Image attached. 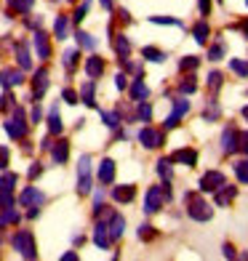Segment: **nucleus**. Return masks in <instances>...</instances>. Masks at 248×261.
I'll list each match as a JSON object with an SVG mask.
<instances>
[{"label": "nucleus", "mask_w": 248, "mask_h": 261, "mask_svg": "<svg viewBox=\"0 0 248 261\" xmlns=\"http://www.w3.org/2000/svg\"><path fill=\"white\" fill-rule=\"evenodd\" d=\"M11 243H14V251H19L24 258H35V256H38V248H35V237H32V232H27V229L16 232Z\"/></svg>", "instance_id": "obj_1"}, {"label": "nucleus", "mask_w": 248, "mask_h": 261, "mask_svg": "<svg viewBox=\"0 0 248 261\" xmlns=\"http://www.w3.org/2000/svg\"><path fill=\"white\" fill-rule=\"evenodd\" d=\"M6 134L11 139H24L27 136V123H24V110H21V107H16L14 117L6 120Z\"/></svg>", "instance_id": "obj_2"}, {"label": "nucleus", "mask_w": 248, "mask_h": 261, "mask_svg": "<svg viewBox=\"0 0 248 261\" xmlns=\"http://www.w3.org/2000/svg\"><path fill=\"white\" fill-rule=\"evenodd\" d=\"M184 200L190 203V208H187V213L195 219V221H208L211 219V205L206 203V200H200V197H195V195H184Z\"/></svg>", "instance_id": "obj_3"}, {"label": "nucleus", "mask_w": 248, "mask_h": 261, "mask_svg": "<svg viewBox=\"0 0 248 261\" xmlns=\"http://www.w3.org/2000/svg\"><path fill=\"white\" fill-rule=\"evenodd\" d=\"M78 192L88 195L91 192V158L83 155L78 160Z\"/></svg>", "instance_id": "obj_4"}, {"label": "nucleus", "mask_w": 248, "mask_h": 261, "mask_svg": "<svg viewBox=\"0 0 248 261\" xmlns=\"http://www.w3.org/2000/svg\"><path fill=\"white\" fill-rule=\"evenodd\" d=\"M45 91H48V69L40 67L35 72V80H32V99H43Z\"/></svg>", "instance_id": "obj_5"}, {"label": "nucleus", "mask_w": 248, "mask_h": 261, "mask_svg": "<svg viewBox=\"0 0 248 261\" xmlns=\"http://www.w3.org/2000/svg\"><path fill=\"white\" fill-rule=\"evenodd\" d=\"M219 187H224V173L221 171H208L203 179H200V189H203V192H216Z\"/></svg>", "instance_id": "obj_6"}, {"label": "nucleus", "mask_w": 248, "mask_h": 261, "mask_svg": "<svg viewBox=\"0 0 248 261\" xmlns=\"http://www.w3.org/2000/svg\"><path fill=\"white\" fill-rule=\"evenodd\" d=\"M19 203H21V205H27V208H30V205H38V208H40V205L45 203V195L40 192V189H35V187H27L24 192H21Z\"/></svg>", "instance_id": "obj_7"}, {"label": "nucleus", "mask_w": 248, "mask_h": 261, "mask_svg": "<svg viewBox=\"0 0 248 261\" xmlns=\"http://www.w3.org/2000/svg\"><path fill=\"white\" fill-rule=\"evenodd\" d=\"M163 189L160 187H152L150 192H147V200H144V211L147 213H155V211H160L163 208Z\"/></svg>", "instance_id": "obj_8"}, {"label": "nucleus", "mask_w": 248, "mask_h": 261, "mask_svg": "<svg viewBox=\"0 0 248 261\" xmlns=\"http://www.w3.org/2000/svg\"><path fill=\"white\" fill-rule=\"evenodd\" d=\"M139 141H141L147 149H155V147L163 144V136L158 134V130H152V128H141V130H139Z\"/></svg>", "instance_id": "obj_9"}, {"label": "nucleus", "mask_w": 248, "mask_h": 261, "mask_svg": "<svg viewBox=\"0 0 248 261\" xmlns=\"http://www.w3.org/2000/svg\"><path fill=\"white\" fill-rule=\"evenodd\" d=\"M93 243H96L99 248H110L112 245V237H110V229H107V224H104L99 219V224L93 227Z\"/></svg>", "instance_id": "obj_10"}, {"label": "nucleus", "mask_w": 248, "mask_h": 261, "mask_svg": "<svg viewBox=\"0 0 248 261\" xmlns=\"http://www.w3.org/2000/svg\"><path fill=\"white\" fill-rule=\"evenodd\" d=\"M187 110H190V101H187V99H176V107H173L171 117L165 120V125L176 128V125H179V120H182V115H187Z\"/></svg>", "instance_id": "obj_11"}, {"label": "nucleus", "mask_w": 248, "mask_h": 261, "mask_svg": "<svg viewBox=\"0 0 248 261\" xmlns=\"http://www.w3.org/2000/svg\"><path fill=\"white\" fill-rule=\"evenodd\" d=\"M112 197L117 200V203H131V200L136 197V187H131V184L115 187V189H112Z\"/></svg>", "instance_id": "obj_12"}, {"label": "nucleus", "mask_w": 248, "mask_h": 261, "mask_svg": "<svg viewBox=\"0 0 248 261\" xmlns=\"http://www.w3.org/2000/svg\"><path fill=\"white\" fill-rule=\"evenodd\" d=\"M0 83H3L6 88H11V86L24 83V75H21V69H3V72H0Z\"/></svg>", "instance_id": "obj_13"}, {"label": "nucleus", "mask_w": 248, "mask_h": 261, "mask_svg": "<svg viewBox=\"0 0 248 261\" xmlns=\"http://www.w3.org/2000/svg\"><path fill=\"white\" fill-rule=\"evenodd\" d=\"M221 147H224V152H227V155H232V152L238 149V130H235V128H227V130H224Z\"/></svg>", "instance_id": "obj_14"}, {"label": "nucleus", "mask_w": 248, "mask_h": 261, "mask_svg": "<svg viewBox=\"0 0 248 261\" xmlns=\"http://www.w3.org/2000/svg\"><path fill=\"white\" fill-rule=\"evenodd\" d=\"M86 72H88V77H91V80L102 77V72H104V62H102V56H91V59H88V62H86Z\"/></svg>", "instance_id": "obj_15"}, {"label": "nucleus", "mask_w": 248, "mask_h": 261, "mask_svg": "<svg viewBox=\"0 0 248 261\" xmlns=\"http://www.w3.org/2000/svg\"><path fill=\"white\" fill-rule=\"evenodd\" d=\"M51 158H54V163H67V158H69V141H56V147H51Z\"/></svg>", "instance_id": "obj_16"}, {"label": "nucleus", "mask_w": 248, "mask_h": 261, "mask_svg": "<svg viewBox=\"0 0 248 261\" xmlns=\"http://www.w3.org/2000/svg\"><path fill=\"white\" fill-rule=\"evenodd\" d=\"M115 179V163L112 160H102L99 163V181L102 184H112Z\"/></svg>", "instance_id": "obj_17"}, {"label": "nucleus", "mask_w": 248, "mask_h": 261, "mask_svg": "<svg viewBox=\"0 0 248 261\" xmlns=\"http://www.w3.org/2000/svg\"><path fill=\"white\" fill-rule=\"evenodd\" d=\"M107 229H110V237H112V240H117V237L123 234V229H126V221H123L120 213H112V216H110Z\"/></svg>", "instance_id": "obj_18"}, {"label": "nucleus", "mask_w": 248, "mask_h": 261, "mask_svg": "<svg viewBox=\"0 0 248 261\" xmlns=\"http://www.w3.org/2000/svg\"><path fill=\"white\" fill-rule=\"evenodd\" d=\"M35 45H38V56L40 59L51 56V43H48V35L45 32H35Z\"/></svg>", "instance_id": "obj_19"}, {"label": "nucleus", "mask_w": 248, "mask_h": 261, "mask_svg": "<svg viewBox=\"0 0 248 261\" xmlns=\"http://www.w3.org/2000/svg\"><path fill=\"white\" fill-rule=\"evenodd\" d=\"M16 62H19L21 69H30V67H32V59H30L27 43H16Z\"/></svg>", "instance_id": "obj_20"}, {"label": "nucleus", "mask_w": 248, "mask_h": 261, "mask_svg": "<svg viewBox=\"0 0 248 261\" xmlns=\"http://www.w3.org/2000/svg\"><path fill=\"white\" fill-rule=\"evenodd\" d=\"M171 160L195 165V163H197V152H195V149H179V152H173V155H171Z\"/></svg>", "instance_id": "obj_21"}, {"label": "nucleus", "mask_w": 248, "mask_h": 261, "mask_svg": "<svg viewBox=\"0 0 248 261\" xmlns=\"http://www.w3.org/2000/svg\"><path fill=\"white\" fill-rule=\"evenodd\" d=\"M6 224H19V211H16L14 205L3 208V213H0V229H3Z\"/></svg>", "instance_id": "obj_22"}, {"label": "nucleus", "mask_w": 248, "mask_h": 261, "mask_svg": "<svg viewBox=\"0 0 248 261\" xmlns=\"http://www.w3.org/2000/svg\"><path fill=\"white\" fill-rule=\"evenodd\" d=\"M67 27H69V19H67V16H56V21H54V32H56V38H59V40H64V38H67Z\"/></svg>", "instance_id": "obj_23"}, {"label": "nucleus", "mask_w": 248, "mask_h": 261, "mask_svg": "<svg viewBox=\"0 0 248 261\" xmlns=\"http://www.w3.org/2000/svg\"><path fill=\"white\" fill-rule=\"evenodd\" d=\"M78 59H80V51H78V48H72V51H64V67H67V72H75Z\"/></svg>", "instance_id": "obj_24"}, {"label": "nucleus", "mask_w": 248, "mask_h": 261, "mask_svg": "<svg viewBox=\"0 0 248 261\" xmlns=\"http://www.w3.org/2000/svg\"><path fill=\"white\" fill-rule=\"evenodd\" d=\"M147 86L141 83V77L139 80H134V86H131V96H134V101H141V99H147Z\"/></svg>", "instance_id": "obj_25"}, {"label": "nucleus", "mask_w": 248, "mask_h": 261, "mask_svg": "<svg viewBox=\"0 0 248 261\" xmlns=\"http://www.w3.org/2000/svg\"><path fill=\"white\" fill-rule=\"evenodd\" d=\"M16 187V173H3L0 176V192H14Z\"/></svg>", "instance_id": "obj_26"}, {"label": "nucleus", "mask_w": 248, "mask_h": 261, "mask_svg": "<svg viewBox=\"0 0 248 261\" xmlns=\"http://www.w3.org/2000/svg\"><path fill=\"white\" fill-rule=\"evenodd\" d=\"M80 96H83V104H88V107H96V101H93V80H88L86 86L80 88Z\"/></svg>", "instance_id": "obj_27"}, {"label": "nucleus", "mask_w": 248, "mask_h": 261, "mask_svg": "<svg viewBox=\"0 0 248 261\" xmlns=\"http://www.w3.org/2000/svg\"><path fill=\"white\" fill-rule=\"evenodd\" d=\"M235 195H238V189H235V187H230V184H227V189H221V187H219L216 203H219V205H224V203H230V200H232Z\"/></svg>", "instance_id": "obj_28"}, {"label": "nucleus", "mask_w": 248, "mask_h": 261, "mask_svg": "<svg viewBox=\"0 0 248 261\" xmlns=\"http://www.w3.org/2000/svg\"><path fill=\"white\" fill-rule=\"evenodd\" d=\"M32 3L35 0H8L11 11H16V14H27V11L32 8Z\"/></svg>", "instance_id": "obj_29"}, {"label": "nucleus", "mask_w": 248, "mask_h": 261, "mask_svg": "<svg viewBox=\"0 0 248 261\" xmlns=\"http://www.w3.org/2000/svg\"><path fill=\"white\" fill-rule=\"evenodd\" d=\"M192 35H195V40H197L200 45H203V43L208 40V24H206V21H197L195 30H192Z\"/></svg>", "instance_id": "obj_30"}, {"label": "nucleus", "mask_w": 248, "mask_h": 261, "mask_svg": "<svg viewBox=\"0 0 248 261\" xmlns=\"http://www.w3.org/2000/svg\"><path fill=\"white\" fill-rule=\"evenodd\" d=\"M48 130H51V134H62V117H59L56 107H54L51 115H48Z\"/></svg>", "instance_id": "obj_31"}, {"label": "nucleus", "mask_w": 248, "mask_h": 261, "mask_svg": "<svg viewBox=\"0 0 248 261\" xmlns=\"http://www.w3.org/2000/svg\"><path fill=\"white\" fill-rule=\"evenodd\" d=\"M78 45H80V48H86V51H93V48H96V40H93L88 32H78Z\"/></svg>", "instance_id": "obj_32"}, {"label": "nucleus", "mask_w": 248, "mask_h": 261, "mask_svg": "<svg viewBox=\"0 0 248 261\" xmlns=\"http://www.w3.org/2000/svg\"><path fill=\"white\" fill-rule=\"evenodd\" d=\"M115 51L120 56H128V54H131V43H128L123 35H117V38H115Z\"/></svg>", "instance_id": "obj_33"}, {"label": "nucleus", "mask_w": 248, "mask_h": 261, "mask_svg": "<svg viewBox=\"0 0 248 261\" xmlns=\"http://www.w3.org/2000/svg\"><path fill=\"white\" fill-rule=\"evenodd\" d=\"M235 173H238V179H240L243 184H248V160L235 163Z\"/></svg>", "instance_id": "obj_34"}, {"label": "nucleus", "mask_w": 248, "mask_h": 261, "mask_svg": "<svg viewBox=\"0 0 248 261\" xmlns=\"http://www.w3.org/2000/svg\"><path fill=\"white\" fill-rule=\"evenodd\" d=\"M88 8H91V0H83V6L75 11V14H72V21H75V24H80V21L83 19H86V14H88Z\"/></svg>", "instance_id": "obj_35"}, {"label": "nucleus", "mask_w": 248, "mask_h": 261, "mask_svg": "<svg viewBox=\"0 0 248 261\" xmlns=\"http://www.w3.org/2000/svg\"><path fill=\"white\" fill-rule=\"evenodd\" d=\"M230 67H232V69H235V72H238L240 77H248V62H240V59H232Z\"/></svg>", "instance_id": "obj_36"}, {"label": "nucleus", "mask_w": 248, "mask_h": 261, "mask_svg": "<svg viewBox=\"0 0 248 261\" xmlns=\"http://www.w3.org/2000/svg\"><path fill=\"white\" fill-rule=\"evenodd\" d=\"M141 56H144V59H152V62H165V54H160L158 48H152V45L141 51Z\"/></svg>", "instance_id": "obj_37"}, {"label": "nucleus", "mask_w": 248, "mask_h": 261, "mask_svg": "<svg viewBox=\"0 0 248 261\" xmlns=\"http://www.w3.org/2000/svg\"><path fill=\"white\" fill-rule=\"evenodd\" d=\"M158 173L163 176L165 181H168V179H171V163H168V160H160V163H158Z\"/></svg>", "instance_id": "obj_38"}, {"label": "nucleus", "mask_w": 248, "mask_h": 261, "mask_svg": "<svg viewBox=\"0 0 248 261\" xmlns=\"http://www.w3.org/2000/svg\"><path fill=\"white\" fill-rule=\"evenodd\" d=\"M104 123H107L110 128H117L120 125V115L117 112H104Z\"/></svg>", "instance_id": "obj_39"}, {"label": "nucleus", "mask_w": 248, "mask_h": 261, "mask_svg": "<svg viewBox=\"0 0 248 261\" xmlns=\"http://www.w3.org/2000/svg\"><path fill=\"white\" fill-rule=\"evenodd\" d=\"M221 56H224V45H221V43H216L214 48L208 51V59H211V62H219Z\"/></svg>", "instance_id": "obj_40"}, {"label": "nucleus", "mask_w": 248, "mask_h": 261, "mask_svg": "<svg viewBox=\"0 0 248 261\" xmlns=\"http://www.w3.org/2000/svg\"><path fill=\"white\" fill-rule=\"evenodd\" d=\"M139 117H141L144 123L152 117V110H150V104H147V101H139Z\"/></svg>", "instance_id": "obj_41"}, {"label": "nucleus", "mask_w": 248, "mask_h": 261, "mask_svg": "<svg viewBox=\"0 0 248 261\" xmlns=\"http://www.w3.org/2000/svg\"><path fill=\"white\" fill-rule=\"evenodd\" d=\"M11 107H14V96H11V93H3V99H0V112L11 110Z\"/></svg>", "instance_id": "obj_42"}, {"label": "nucleus", "mask_w": 248, "mask_h": 261, "mask_svg": "<svg viewBox=\"0 0 248 261\" xmlns=\"http://www.w3.org/2000/svg\"><path fill=\"white\" fill-rule=\"evenodd\" d=\"M197 56H187V59H182V69H197Z\"/></svg>", "instance_id": "obj_43"}, {"label": "nucleus", "mask_w": 248, "mask_h": 261, "mask_svg": "<svg viewBox=\"0 0 248 261\" xmlns=\"http://www.w3.org/2000/svg\"><path fill=\"white\" fill-rule=\"evenodd\" d=\"M14 205V195L11 192H0V208H11Z\"/></svg>", "instance_id": "obj_44"}, {"label": "nucleus", "mask_w": 248, "mask_h": 261, "mask_svg": "<svg viewBox=\"0 0 248 261\" xmlns=\"http://www.w3.org/2000/svg\"><path fill=\"white\" fill-rule=\"evenodd\" d=\"M62 99H64L67 104H78V93H75L72 88H64V93H62Z\"/></svg>", "instance_id": "obj_45"}, {"label": "nucleus", "mask_w": 248, "mask_h": 261, "mask_svg": "<svg viewBox=\"0 0 248 261\" xmlns=\"http://www.w3.org/2000/svg\"><path fill=\"white\" fill-rule=\"evenodd\" d=\"M152 21L155 24H182L179 19H168V16H152Z\"/></svg>", "instance_id": "obj_46"}, {"label": "nucleus", "mask_w": 248, "mask_h": 261, "mask_svg": "<svg viewBox=\"0 0 248 261\" xmlns=\"http://www.w3.org/2000/svg\"><path fill=\"white\" fill-rule=\"evenodd\" d=\"M208 86L216 91V88L221 86V75H219V72H211V75H208Z\"/></svg>", "instance_id": "obj_47"}, {"label": "nucleus", "mask_w": 248, "mask_h": 261, "mask_svg": "<svg viewBox=\"0 0 248 261\" xmlns=\"http://www.w3.org/2000/svg\"><path fill=\"white\" fill-rule=\"evenodd\" d=\"M139 237H144V240H152V237H155V232H152V227H139Z\"/></svg>", "instance_id": "obj_48"}, {"label": "nucleus", "mask_w": 248, "mask_h": 261, "mask_svg": "<svg viewBox=\"0 0 248 261\" xmlns=\"http://www.w3.org/2000/svg\"><path fill=\"white\" fill-rule=\"evenodd\" d=\"M238 149H243L245 155H248V134H240L238 136Z\"/></svg>", "instance_id": "obj_49"}, {"label": "nucleus", "mask_w": 248, "mask_h": 261, "mask_svg": "<svg viewBox=\"0 0 248 261\" xmlns=\"http://www.w3.org/2000/svg\"><path fill=\"white\" fill-rule=\"evenodd\" d=\"M179 88H182V93H192V91H195L197 86H195V80H187V83H182Z\"/></svg>", "instance_id": "obj_50"}, {"label": "nucleus", "mask_w": 248, "mask_h": 261, "mask_svg": "<svg viewBox=\"0 0 248 261\" xmlns=\"http://www.w3.org/2000/svg\"><path fill=\"white\" fill-rule=\"evenodd\" d=\"M8 158H11V155H8V149H6V147H0V168H6V165H8Z\"/></svg>", "instance_id": "obj_51"}, {"label": "nucleus", "mask_w": 248, "mask_h": 261, "mask_svg": "<svg viewBox=\"0 0 248 261\" xmlns=\"http://www.w3.org/2000/svg\"><path fill=\"white\" fill-rule=\"evenodd\" d=\"M115 86L120 88V91H126V88H128V83H126V75H115Z\"/></svg>", "instance_id": "obj_52"}, {"label": "nucleus", "mask_w": 248, "mask_h": 261, "mask_svg": "<svg viewBox=\"0 0 248 261\" xmlns=\"http://www.w3.org/2000/svg\"><path fill=\"white\" fill-rule=\"evenodd\" d=\"M219 117V110H216V104H211V110L206 112V120H216Z\"/></svg>", "instance_id": "obj_53"}, {"label": "nucleus", "mask_w": 248, "mask_h": 261, "mask_svg": "<svg viewBox=\"0 0 248 261\" xmlns=\"http://www.w3.org/2000/svg\"><path fill=\"white\" fill-rule=\"evenodd\" d=\"M40 173H43V168H40V163H35L32 168H30V179H38Z\"/></svg>", "instance_id": "obj_54"}, {"label": "nucleus", "mask_w": 248, "mask_h": 261, "mask_svg": "<svg viewBox=\"0 0 248 261\" xmlns=\"http://www.w3.org/2000/svg\"><path fill=\"white\" fill-rule=\"evenodd\" d=\"M208 8H211V0H200V11L208 16Z\"/></svg>", "instance_id": "obj_55"}, {"label": "nucleus", "mask_w": 248, "mask_h": 261, "mask_svg": "<svg viewBox=\"0 0 248 261\" xmlns=\"http://www.w3.org/2000/svg\"><path fill=\"white\" fill-rule=\"evenodd\" d=\"M40 115H43V112H40V107H35V110H32V120L38 123V120H40Z\"/></svg>", "instance_id": "obj_56"}, {"label": "nucleus", "mask_w": 248, "mask_h": 261, "mask_svg": "<svg viewBox=\"0 0 248 261\" xmlns=\"http://www.w3.org/2000/svg\"><path fill=\"white\" fill-rule=\"evenodd\" d=\"M238 30H240L243 35H248V21H240V24H238Z\"/></svg>", "instance_id": "obj_57"}, {"label": "nucleus", "mask_w": 248, "mask_h": 261, "mask_svg": "<svg viewBox=\"0 0 248 261\" xmlns=\"http://www.w3.org/2000/svg\"><path fill=\"white\" fill-rule=\"evenodd\" d=\"M224 256H227V258H232V256H235V251H232L230 245H224Z\"/></svg>", "instance_id": "obj_58"}, {"label": "nucleus", "mask_w": 248, "mask_h": 261, "mask_svg": "<svg viewBox=\"0 0 248 261\" xmlns=\"http://www.w3.org/2000/svg\"><path fill=\"white\" fill-rule=\"evenodd\" d=\"M102 6L104 8H112V0H102Z\"/></svg>", "instance_id": "obj_59"}, {"label": "nucleus", "mask_w": 248, "mask_h": 261, "mask_svg": "<svg viewBox=\"0 0 248 261\" xmlns=\"http://www.w3.org/2000/svg\"><path fill=\"white\" fill-rule=\"evenodd\" d=\"M243 117H245V120H248V107H245V110H243Z\"/></svg>", "instance_id": "obj_60"}, {"label": "nucleus", "mask_w": 248, "mask_h": 261, "mask_svg": "<svg viewBox=\"0 0 248 261\" xmlns=\"http://www.w3.org/2000/svg\"><path fill=\"white\" fill-rule=\"evenodd\" d=\"M245 6H248V0H245Z\"/></svg>", "instance_id": "obj_61"}]
</instances>
